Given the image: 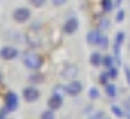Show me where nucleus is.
Masks as SVG:
<instances>
[{"label":"nucleus","mask_w":130,"mask_h":119,"mask_svg":"<svg viewBox=\"0 0 130 119\" xmlns=\"http://www.w3.org/2000/svg\"><path fill=\"white\" fill-rule=\"evenodd\" d=\"M23 66L30 71H39L43 66V57L36 52H25L23 53Z\"/></svg>","instance_id":"obj_1"},{"label":"nucleus","mask_w":130,"mask_h":119,"mask_svg":"<svg viewBox=\"0 0 130 119\" xmlns=\"http://www.w3.org/2000/svg\"><path fill=\"white\" fill-rule=\"evenodd\" d=\"M13 20L16 23H27L30 20V9L29 7H16L13 11Z\"/></svg>","instance_id":"obj_2"},{"label":"nucleus","mask_w":130,"mask_h":119,"mask_svg":"<svg viewBox=\"0 0 130 119\" xmlns=\"http://www.w3.org/2000/svg\"><path fill=\"white\" fill-rule=\"evenodd\" d=\"M18 103H20V100H18V94L16 92H7L6 94V98H4V108L7 112L16 110L18 108Z\"/></svg>","instance_id":"obj_3"},{"label":"nucleus","mask_w":130,"mask_h":119,"mask_svg":"<svg viewBox=\"0 0 130 119\" xmlns=\"http://www.w3.org/2000/svg\"><path fill=\"white\" fill-rule=\"evenodd\" d=\"M22 94H23V100H25V101H29V103H34V101H38V100H39V96H41L39 89H38V87H34V85H29V87H25Z\"/></svg>","instance_id":"obj_4"},{"label":"nucleus","mask_w":130,"mask_h":119,"mask_svg":"<svg viewBox=\"0 0 130 119\" xmlns=\"http://www.w3.org/2000/svg\"><path fill=\"white\" fill-rule=\"evenodd\" d=\"M16 57H18V48L16 46H2V48H0V59L14 61Z\"/></svg>","instance_id":"obj_5"},{"label":"nucleus","mask_w":130,"mask_h":119,"mask_svg":"<svg viewBox=\"0 0 130 119\" xmlns=\"http://www.w3.org/2000/svg\"><path fill=\"white\" fill-rule=\"evenodd\" d=\"M62 30H64V34H68V36L75 34V32L78 30V20H77L75 16L68 18V20L64 22V27H62Z\"/></svg>","instance_id":"obj_6"},{"label":"nucleus","mask_w":130,"mask_h":119,"mask_svg":"<svg viewBox=\"0 0 130 119\" xmlns=\"http://www.w3.org/2000/svg\"><path fill=\"white\" fill-rule=\"evenodd\" d=\"M64 87H66V94H71V96H78L82 92V84L78 80H70Z\"/></svg>","instance_id":"obj_7"},{"label":"nucleus","mask_w":130,"mask_h":119,"mask_svg":"<svg viewBox=\"0 0 130 119\" xmlns=\"http://www.w3.org/2000/svg\"><path fill=\"white\" fill-rule=\"evenodd\" d=\"M77 73H78V69H77V66H73V64H70V66H66L64 69H62V73H61V76L64 78V80H75L77 78Z\"/></svg>","instance_id":"obj_8"},{"label":"nucleus","mask_w":130,"mask_h":119,"mask_svg":"<svg viewBox=\"0 0 130 119\" xmlns=\"http://www.w3.org/2000/svg\"><path fill=\"white\" fill-rule=\"evenodd\" d=\"M62 107V94H57V92H54L52 96H50V100H48V108L50 110H57V108H61Z\"/></svg>","instance_id":"obj_9"},{"label":"nucleus","mask_w":130,"mask_h":119,"mask_svg":"<svg viewBox=\"0 0 130 119\" xmlns=\"http://www.w3.org/2000/svg\"><path fill=\"white\" fill-rule=\"evenodd\" d=\"M103 32L102 30H98V29H93V30H89L87 32V43L91 45V46H96L98 45V39H100V36H102Z\"/></svg>","instance_id":"obj_10"},{"label":"nucleus","mask_w":130,"mask_h":119,"mask_svg":"<svg viewBox=\"0 0 130 119\" xmlns=\"http://www.w3.org/2000/svg\"><path fill=\"white\" fill-rule=\"evenodd\" d=\"M89 61H91V64H93L94 68H98V66H102V62H103V55H102L100 52H93L91 57H89Z\"/></svg>","instance_id":"obj_11"},{"label":"nucleus","mask_w":130,"mask_h":119,"mask_svg":"<svg viewBox=\"0 0 130 119\" xmlns=\"http://www.w3.org/2000/svg\"><path fill=\"white\" fill-rule=\"evenodd\" d=\"M100 6L103 13H110L114 9V0H100Z\"/></svg>","instance_id":"obj_12"},{"label":"nucleus","mask_w":130,"mask_h":119,"mask_svg":"<svg viewBox=\"0 0 130 119\" xmlns=\"http://www.w3.org/2000/svg\"><path fill=\"white\" fill-rule=\"evenodd\" d=\"M105 94H107L109 98L118 96V87H116L114 84H107V85H105Z\"/></svg>","instance_id":"obj_13"},{"label":"nucleus","mask_w":130,"mask_h":119,"mask_svg":"<svg viewBox=\"0 0 130 119\" xmlns=\"http://www.w3.org/2000/svg\"><path fill=\"white\" fill-rule=\"evenodd\" d=\"M114 62H116L114 55H103V62H102V66H105V68L109 69V68H114Z\"/></svg>","instance_id":"obj_14"},{"label":"nucleus","mask_w":130,"mask_h":119,"mask_svg":"<svg viewBox=\"0 0 130 119\" xmlns=\"http://www.w3.org/2000/svg\"><path fill=\"white\" fill-rule=\"evenodd\" d=\"M96 46H98L100 50H107V48H109V37L102 34L100 39H98V45H96Z\"/></svg>","instance_id":"obj_15"},{"label":"nucleus","mask_w":130,"mask_h":119,"mask_svg":"<svg viewBox=\"0 0 130 119\" xmlns=\"http://www.w3.org/2000/svg\"><path fill=\"white\" fill-rule=\"evenodd\" d=\"M39 119H55V112L54 110H43L41 112V115H39Z\"/></svg>","instance_id":"obj_16"},{"label":"nucleus","mask_w":130,"mask_h":119,"mask_svg":"<svg viewBox=\"0 0 130 119\" xmlns=\"http://www.w3.org/2000/svg\"><path fill=\"white\" fill-rule=\"evenodd\" d=\"M109 23H110V22H109L107 18H102V20H100V25H98V30H102V32H105V30L109 29Z\"/></svg>","instance_id":"obj_17"},{"label":"nucleus","mask_w":130,"mask_h":119,"mask_svg":"<svg viewBox=\"0 0 130 119\" xmlns=\"http://www.w3.org/2000/svg\"><path fill=\"white\" fill-rule=\"evenodd\" d=\"M110 110H112V114H114L116 117H123V115H125V112L121 110V107H116V105H112V107H110Z\"/></svg>","instance_id":"obj_18"},{"label":"nucleus","mask_w":130,"mask_h":119,"mask_svg":"<svg viewBox=\"0 0 130 119\" xmlns=\"http://www.w3.org/2000/svg\"><path fill=\"white\" fill-rule=\"evenodd\" d=\"M32 84H41L43 82V76L39 75V73H34V75H30V78H29Z\"/></svg>","instance_id":"obj_19"},{"label":"nucleus","mask_w":130,"mask_h":119,"mask_svg":"<svg viewBox=\"0 0 130 119\" xmlns=\"http://www.w3.org/2000/svg\"><path fill=\"white\" fill-rule=\"evenodd\" d=\"M107 75H109L110 80H116V78H118V69H116V68H109V69H107Z\"/></svg>","instance_id":"obj_20"},{"label":"nucleus","mask_w":130,"mask_h":119,"mask_svg":"<svg viewBox=\"0 0 130 119\" xmlns=\"http://www.w3.org/2000/svg\"><path fill=\"white\" fill-rule=\"evenodd\" d=\"M98 80H100V84H102V85H107L110 78H109V75H107V71H105V73H102V75H100V78H98Z\"/></svg>","instance_id":"obj_21"},{"label":"nucleus","mask_w":130,"mask_h":119,"mask_svg":"<svg viewBox=\"0 0 130 119\" xmlns=\"http://www.w3.org/2000/svg\"><path fill=\"white\" fill-rule=\"evenodd\" d=\"M29 2H30V6H32V7H43L46 0H29Z\"/></svg>","instance_id":"obj_22"},{"label":"nucleus","mask_w":130,"mask_h":119,"mask_svg":"<svg viewBox=\"0 0 130 119\" xmlns=\"http://www.w3.org/2000/svg\"><path fill=\"white\" fill-rule=\"evenodd\" d=\"M98 96H100L98 89H96V87H91V89H89V98H91V100H96Z\"/></svg>","instance_id":"obj_23"},{"label":"nucleus","mask_w":130,"mask_h":119,"mask_svg":"<svg viewBox=\"0 0 130 119\" xmlns=\"http://www.w3.org/2000/svg\"><path fill=\"white\" fill-rule=\"evenodd\" d=\"M123 20H125V11H123V9H119V11L116 13V22H118V23H121Z\"/></svg>","instance_id":"obj_24"},{"label":"nucleus","mask_w":130,"mask_h":119,"mask_svg":"<svg viewBox=\"0 0 130 119\" xmlns=\"http://www.w3.org/2000/svg\"><path fill=\"white\" fill-rule=\"evenodd\" d=\"M50 2H52L55 7H62V6H66V4H68V0H50Z\"/></svg>","instance_id":"obj_25"},{"label":"nucleus","mask_w":130,"mask_h":119,"mask_svg":"<svg viewBox=\"0 0 130 119\" xmlns=\"http://www.w3.org/2000/svg\"><path fill=\"white\" fill-rule=\"evenodd\" d=\"M7 114H9V112H7L6 108H2V110H0V119H7Z\"/></svg>","instance_id":"obj_26"},{"label":"nucleus","mask_w":130,"mask_h":119,"mask_svg":"<svg viewBox=\"0 0 130 119\" xmlns=\"http://www.w3.org/2000/svg\"><path fill=\"white\" fill-rule=\"evenodd\" d=\"M125 75H126V80H128V85H130V69H128V66H125Z\"/></svg>","instance_id":"obj_27"},{"label":"nucleus","mask_w":130,"mask_h":119,"mask_svg":"<svg viewBox=\"0 0 130 119\" xmlns=\"http://www.w3.org/2000/svg\"><path fill=\"white\" fill-rule=\"evenodd\" d=\"M125 115H126V119H130V108L126 110V114H125Z\"/></svg>","instance_id":"obj_28"},{"label":"nucleus","mask_w":130,"mask_h":119,"mask_svg":"<svg viewBox=\"0 0 130 119\" xmlns=\"http://www.w3.org/2000/svg\"><path fill=\"white\" fill-rule=\"evenodd\" d=\"M121 2H123V0H116V4H121Z\"/></svg>","instance_id":"obj_29"},{"label":"nucleus","mask_w":130,"mask_h":119,"mask_svg":"<svg viewBox=\"0 0 130 119\" xmlns=\"http://www.w3.org/2000/svg\"><path fill=\"white\" fill-rule=\"evenodd\" d=\"M128 46H130V43H128Z\"/></svg>","instance_id":"obj_30"}]
</instances>
